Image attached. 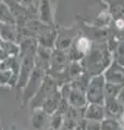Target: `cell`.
I'll return each mask as SVG.
<instances>
[{"label": "cell", "instance_id": "cell-1", "mask_svg": "<svg viewBox=\"0 0 124 130\" xmlns=\"http://www.w3.org/2000/svg\"><path fill=\"white\" fill-rule=\"evenodd\" d=\"M87 60L89 65V72L93 75H99L109 66L112 62L110 60V53L107 47H97L96 49H90L87 53Z\"/></svg>", "mask_w": 124, "mask_h": 130}, {"label": "cell", "instance_id": "cell-2", "mask_svg": "<svg viewBox=\"0 0 124 130\" xmlns=\"http://www.w3.org/2000/svg\"><path fill=\"white\" fill-rule=\"evenodd\" d=\"M105 76L103 74L95 75L87 88V100L90 103H105Z\"/></svg>", "mask_w": 124, "mask_h": 130}, {"label": "cell", "instance_id": "cell-3", "mask_svg": "<svg viewBox=\"0 0 124 130\" xmlns=\"http://www.w3.org/2000/svg\"><path fill=\"white\" fill-rule=\"evenodd\" d=\"M103 76L107 83L124 86V65H121L117 61H112L103 72Z\"/></svg>", "mask_w": 124, "mask_h": 130}, {"label": "cell", "instance_id": "cell-4", "mask_svg": "<svg viewBox=\"0 0 124 130\" xmlns=\"http://www.w3.org/2000/svg\"><path fill=\"white\" fill-rule=\"evenodd\" d=\"M105 111L106 114H108L110 117L120 116V114L123 112V105L120 103L118 98H106L105 99Z\"/></svg>", "mask_w": 124, "mask_h": 130}, {"label": "cell", "instance_id": "cell-5", "mask_svg": "<svg viewBox=\"0 0 124 130\" xmlns=\"http://www.w3.org/2000/svg\"><path fill=\"white\" fill-rule=\"evenodd\" d=\"M86 117L89 120L101 121L106 117V111L103 107V104L90 103L89 107L87 108V112H86Z\"/></svg>", "mask_w": 124, "mask_h": 130}, {"label": "cell", "instance_id": "cell-6", "mask_svg": "<svg viewBox=\"0 0 124 130\" xmlns=\"http://www.w3.org/2000/svg\"><path fill=\"white\" fill-rule=\"evenodd\" d=\"M123 87L124 86H121V85L107 83L106 81V84H105V99L106 98H117L120 90H121Z\"/></svg>", "mask_w": 124, "mask_h": 130}, {"label": "cell", "instance_id": "cell-7", "mask_svg": "<svg viewBox=\"0 0 124 130\" xmlns=\"http://www.w3.org/2000/svg\"><path fill=\"white\" fill-rule=\"evenodd\" d=\"M76 49L77 51L82 54H87L89 50L92 49V43L90 40L86 37H81L80 39L76 41Z\"/></svg>", "mask_w": 124, "mask_h": 130}, {"label": "cell", "instance_id": "cell-8", "mask_svg": "<svg viewBox=\"0 0 124 130\" xmlns=\"http://www.w3.org/2000/svg\"><path fill=\"white\" fill-rule=\"evenodd\" d=\"M100 128L107 129V130H112V129H120L121 128V124L114 117H108V118H103L100 121Z\"/></svg>", "mask_w": 124, "mask_h": 130}, {"label": "cell", "instance_id": "cell-9", "mask_svg": "<svg viewBox=\"0 0 124 130\" xmlns=\"http://www.w3.org/2000/svg\"><path fill=\"white\" fill-rule=\"evenodd\" d=\"M114 61L121 65H124V41L123 40H119V42L115 44L114 47Z\"/></svg>", "mask_w": 124, "mask_h": 130}, {"label": "cell", "instance_id": "cell-10", "mask_svg": "<svg viewBox=\"0 0 124 130\" xmlns=\"http://www.w3.org/2000/svg\"><path fill=\"white\" fill-rule=\"evenodd\" d=\"M118 100L120 101V103H121L122 105H123V107H124V87L120 90V92H119V94H118Z\"/></svg>", "mask_w": 124, "mask_h": 130}, {"label": "cell", "instance_id": "cell-11", "mask_svg": "<svg viewBox=\"0 0 124 130\" xmlns=\"http://www.w3.org/2000/svg\"><path fill=\"white\" fill-rule=\"evenodd\" d=\"M119 121H120V124H121V126H124V109H123V112L120 114V116H119Z\"/></svg>", "mask_w": 124, "mask_h": 130}, {"label": "cell", "instance_id": "cell-12", "mask_svg": "<svg viewBox=\"0 0 124 130\" xmlns=\"http://www.w3.org/2000/svg\"><path fill=\"white\" fill-rule=\"evenodd\" d=\"M123 19H124V15H123Z\"/></svg>", "mask_w": 124, "mask_h": 130}]
</instances>
